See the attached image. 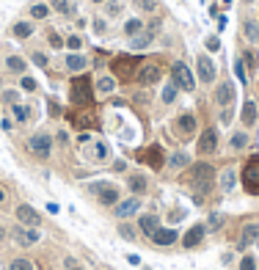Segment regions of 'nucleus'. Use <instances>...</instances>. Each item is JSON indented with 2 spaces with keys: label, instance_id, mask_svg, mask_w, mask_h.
<instances>
[{
  "label": "nucleus",
  "instance_id": "19",
  "mask_svg": "<svg viewBox=\"0 0 259 270\" xmlns=\"http://www.w3.org/2000/svg\"><path fill=\"white\" fill-rule=\"evenodd\" d=\"M240 119H243V127H254L257 124V119H259V108H257V102H248L243 105V113H240Z\"/></svg>",
  "mask_w": 259,
  "mask_h": 270
},
{
  "label": "nucleus",
  "instance_id": "52",
  "mask_svg": "<svg viewBox=\"0 0 259 270\" xmlns=\"http://www.w3.org/2000/svg\"><path fill=\"white\" fill-rule=\"evenodd\" d=\"M3 130H14V121H11V119H3Z\"/></svg>",
  "mask_w": 259,
  "mask_h": 270
},
{
  "label": "nucleus",
  "instance_id": "33",
  "mask_svg": "<svg viewBox=\"0 0 259 270\" xmlns=\"http://www.w3.org/2000/svg\"><path fill=\"white\" fill-rule=\"evenodd\" d=\"M234 75L240 77V86H245L248 83V69H245V63H243V58H234Z\"/></svg>",
  "mask_w": 259,
  "mask_h": 270
},
{
  "label": "nucleus",
  "instance_id": "38",
  "mask_svg": "<svg viewBox=\"0 0 259 270\" xmlns=\"http://www.w3.org/2000/svg\"><path fill=\"white\" fill-rule=\"evenodd\" d=\"M108 157V146L102 144V141H97L94 144V154H91V160H97V163H102V160Z\"/></svg>",
  "mask_w": 259,
  "mask_h": 270
},
{
  "label": "nucleus",
  "instance_id": "40",
  "mask_svg": "<svg viewBox=\"0 0 259 270\" xmlns=\"http://www.w3.org/2000/svg\"><path fill=\"white\" fill-rule=\"evenodd\" d=\"M105 14L108 17H119L121 14V3H119V0H108V3H105Z\"/></svg>",
  "mask_w": 259,
  "mask_h": 270
},
{
  "label": "nucleus",
  "instance_id": "8",
  "mask_svg": "<svg viewBox=\"0 0 259 270\" xmlns=\"http://www.w3.org/2000/svg\"><path fill=\"white\" fill-rule=\"evenodd\" d=\"M237 99V91H234V83L231 80H221L215 89V105L218 108H231Z\"/></svg>",
  "mask_w": 259,
  "mask_h": 270
},
{
  "label": "nucleus",
  "instance_id": "53",
  "mask_svg": "<svg viewBox=\"0 0 259 270\" xmlns=\"http://www.w3.org/2000/svg\"><path fill=\"white\" fill-rule=\"evenodd\" d=\"M3 201H6V190H3V187H0V204H3Z\"/></svg>",
  "mask_w": 259,
  "mask_h": 270
},
{
  "label": "nucleus",
  "instance_id": "51",
  "mask_svg": "<svg viewBox=\"0 0 259 270\" xmlns=\"http://www.w3.org/2000/svg\"><path fill=\"white\" fill-rule=\"evenodd\" d=\"M56 138H58V144H66V141H69V132H66V130H58Z\"/></svg>",
  "mask_w": 259,
  "mask_h": 270
},
{
  "label": "nucleus",
  "instance_id": "21",
  "mask_svg": "<svg viewBox=\"0 0 259 270\" xmlns=\"http://www.w3.org/2000/svg\"><path fill=\"white\" fill-rule=\"evenodd\" d=\"M243 36H245L251 44L259 42V22L254 20V17H245V20H243Z\"/></svg>",
  "mask_w": 259,
  "mask_h": 270
},
{
  "label": "nucleus",
  "instance_id": "36",
  "mask_svg": "<svg viewBox=\"0 0 259 270\" xmlns=\"http://www.w3.org/2000/svg\"><path fill=\"white\" fill-rule=\"evenodd\" d=\"M133 6L138 8L141 14H152V11H154V6H157V3H154V0H133Z\"/></svg>",
  "mask_w": 259,
  "mask_h": 270
},
{
  "label": "nucleus",
  "instance_id": "28",
  "mask_svg": "<svg viewBox=\"0 0 259 270\" xmlns=\"http://www.w3.org/2000/svg\"><path fill=\"white\" fill-rule=\"evenodd\" d=\"M240 58H243V63H245V69H248V72H257L259 69V56H257V50H254V47L245 50Z\"/></svg>",
  "mask_w": 259,
  "mask_h": 270
},
{
  "label": "nucleus",
  "instance_id": "24",
  "mask_svg": "<svg viewBox=\"0 0 259 270\" xmlns=\"http://www.w3.org/2000/svg\"><path fill=\"white\" fill-rule=\"evenodd\" d=\"M11 119H14L17 124H28L30 121V108L28 105H22V102L11 105Z\"/></svg>",
  "mask_w": 259,
  "mask_h": 270
},
{
  "label": "nucleus",
  "instance_id": "12",
  "mask_svg": "<svg viewBox=\"0 0 259 270\" xmlns=\"http://www.w3.org/2000/svg\"><path fill=\"white\" fill-rule=\"evenodd\" d=\"M259 242V223H245L240 229V240H237V251H248L251 245Z\"/></svg>",
  "mask_w": 259,
  "mask_h": 270
},
{
  "label": "nucleus",
  "instance_id": "20",
  "mask_svg": "<svg viewBox=\"0 0 259 270\" xmlns=\"http://www.w3.org/2000/svg\"><path fill=\"white\" fill-rule=\"evenodd\" d=\"M152 42H154L152 30H141V33H135L133 39H130V50H146Z\"/></svg>",
  "mask_w": 259,
  "mask_h": 270
},
{
  "label": "nucleus",
  "instance_id": "10",
  "mask_svg": "<svg viewBox=\"0 0 259 270\" xmlns=\"http://www.w3.org/2000/svg\"><path fill=\"white\" fill-rule=\"evenodd\" d=\"M17 221H20V226H30V229H39L42 226V215L36 212L30 204H20V207L14 210Z\"/></svg>",
  "mask_w": 259,
  "mask_h": 270
},
{
  "label": "nucleus",
  "instance_id": "37",
  "mask_svg": "<svg viewBox=\"0 0 259 270\" xmlns=\"http://www.w3.org/2000/svg\"><path fill=\"white\" fill-rule=\"evenodd\" d=\"M119 235L124 237V240H135V237H138V232H135V226H130L127 221H121L119 223Z\"/></svg>",
  "mask_w": 259,
  "mask_h": 270
},
{
  "label": "nucleus",
  "instance_id": "49",
  "mask_svg": "<svg viewBox=\"0 0 259 270\" xmlns=\"http://www.w3.org/2000/svg\"><path fill=\"white\" fill-rule=\"evenodd\" d=\"M105 28H108V22L102 20V17H97V20H94V30H97V33H105Z\"/></svg>",
  "mask_w": 259,
  "mask_h": 270
},
{
  "label": "nucleus",
  "instance_id": "2",
  "mask_svg": "<svg viewBox=\"0 0 259 270\" xmlns=\"http://www.w3.org/2000/svg\"><path fill=\"white\" fill-rule=\"evenodd\" d=\"M28 152L33 154L36 160H47L53 154V135L47 132H33L28 138Z\"/></svg>",
  "mask_w": 259,
  "mask_h": 270
},
{
  "label": "nucleus",
  "instance_id": "41",
  "mask_svg": "<svg viewBox=\"0 0 259 270\" xmlns=\"http://www.w3.org/2000/svg\"><path fill=\"white\" fill-rule=\"evenodd\" d=\"M240 270H257V256L245 254L243 259H240Z\"/></svg>",
  "mask_w": 259,
  "mask_h": 270
},
{
  "label": "nucleus",
  "instance_id": "57",
  "mask_svg": "<svg viewBox=\"0 0 259 270\" xmlns=\"http://www.w3.org/2000/svg\"><path fill=\"white\" fill-rule=\"evenodd\" d=\"M257 108H259V105H257Z\"/></svg>",
  "mask_w": 259,
  "mask_h": 270
},
{
  "label": "nucleus",
  "instance_id": "46",
  "mask_svg": "<svg viewBox=\"0 0 259 270\" xmlns=\"http://www.w3.org/2000/svg\"><path fill=\"white\" fill-rule=\"evenodd\" d=\"M20 86H22V91H36V80H33V77H28V75H22Z\"/></svg>",
  "mask_w": 259,
  "mask_h": 270
},
{
  "label": "nucleus",
  "instance_id": "6",
  "mask_svg": "<svg viewBox=\"0 0 259 270\" xmlns=\"http://www.w3.org/2000/svg\"><path fill=\"white\" fill-rule=\"evenodd\" d=\"M243 185L248 193H259V157H251L243 168Z\"/></svg>",
  "mask_w": 259,
  "mask_h": 270
},
{
  "label": "nucleus",
  "instance_id": "1",
  "mask_svg": "<svg viewBox=\"0 0 259 270\" xmlns=\"http://www.w3.org/2000/svg\"><path fill=\"white\" fill-rule=\"evenodd\" d=\"M171 80L176 83V89L179 91H196V75L188 69V63L185 61H176L174 66H171Z\"/></svg>",
  "mask_w": 259,
  "mask_h": 270
},
{
  "label": "nucleus",
  "instance_id": "5",
  "mask_svg": "<svg viewBox=\"0 0 259 270\" xmlns=\"http://www.w3.org/2000/svg\"><path fill=\"white\" fill-rule=\"evenodd\" d=\"M196 152L199 154H215L218 152V130L215 127H204L201 135L196 141Z\"/></svg>",
  "mask_w": 259,
  "mask_h": 270
},
{
  "label": "nucleus",
  "instance_id": "15",
  "mask_svg": "<svg viewBox=\"0 0 259 270\" xmlns=\"http://www.w3.org/2000/svg\"><path fill=\"white\" fill-rule=\"evenodd\" d=\"M174 127L182 138H190V135L196 132V116H193V113H182V116L174 121Z\"/></svg>",
  "mask_w": 259,
  "mask_h": 270
},
{
  "label": "nucleus",
  "instance_id": "25",
  "mask_svg": "<svg viewBox=\"0 0 259 270\" xmlns=\"http://www.w3.org/2000/svg\"><path fill=\"white\" fill-rule=\"evenodd\" d=\"M234 185H237V171H234V168H226V171L221 174V190H224V193H231Z\"/></svg>",
  "mask_w": 259,
  "mask_h": 270
},
{
  "label": "nucleus",
  "instance_id": "31",
  "mask_svg": "<svg viewBox=\"0 0 259 270\" xmlns=\"http://www.w3.org/2000/svg\"><path fill=\"white\" fill-rule=\"evenodd\" d=\"M30 17H33V20H47V17H50V6H47V3H33V6H30Z\"/></svg>",
  "mask_w": 259,
  "mask_h": 270
},
{
  "label": "nucleus",
  "instance_id": "44",
  "mask_svg": "<svg viewBox=\"0 0 259 270\" xmlns=\"http://www.w3.org/2000/svg\"><path fill=\"white\" fill-rule=\"evenodd\" d=\"M3 102H6V105H17V102H20V91H3Z\"/></svg>",
  "mask_w": 259,
  "mask_h": 270
},
{
  "label": "nucleus",
  "instance_id": "43",
  "mask_svg": "<svg viewBox=\"0 0 259 270\" xmlns=\"http://www.w3.org/2000/svg\"><path fill=\"white\" fill-rule=\"evenodd\" d=\"M231 119H234V105H231V108H224V111H221V124H231Z\"/></svg>",
  "mask_w": 259,
  "mask_h": 270
},
{
  "label": "nucleus",
  "instance_id": "4",
  "mask_svg": "<svg viewBox=\"0 0 259 270\" xmlns=\"http://www.w3.org/2000/svg\"><path fill=\"white\" fill-rule=\"evenodd\" d=\"M88 190H91V193H97V199H99V204H102V207H116V204L121 201L119 199V190H116L113 185H108V182H94Z\"/></svg>",
  "mask_w": 259,
  "mask_h": 270
},
{
  "label": "nucleus",
  "instance_id": "27",
  "mask_svg": "<svg viewBox=\"0 0 259 270\" xmlns=\"http://www.w3.org/2000/svg\"><path fill=\"white\" fill-rule=\"evenodd\" d=\"M168 166L174 168V171H179V168H188V166H190V154H185V152H174L171 157H168Z\"/></svg>",
  "mask_w": 259,
  "mask_h": 270
},
{
  "label": "nucleus",
  "instance_id": "30",
  "mask_svg": "<svg viewBox=\"0 0 259 270\" xmlns=\"http://www.w3.org/2000/svg\"><path fill=\"white\" fill-rule=\"evenodd\" d=\"M248 132H231V138H229V146L231 149H245L248 146Z\"/></svg>",
  "mask_w": 259,
  "mask_h": 270
},
{
  "label": "nucleus",
  "instance_id": "54",
  "mask_svg": "<svg viewBox=\"0 0 259 270\" xmlns=\"http://www.w3.org/2000/svg\"><path fill=\"white\" fill-rule=\"evenodd\" d=\"M3 240H6V229L0 226V242H3Z\"/></svg>",
  "mask_w": 259,
  "mask_h": 270
},
{
  "label": "nucleus",
  "instance_id": "17",
  "mask_svg": "<svg viewBox=\"0 0 259 270\" xmlns=\"http://www.w3.org/2000/svg\"><path fill=\"white\" fill-rule=\"evenodd\" d=\"M204 235H207V223H196V226L185 235L182 245H185V248H193V245H199V242L204 240Z\"/></svg>",
  "mask_w": 259,
  "mask_h": 270
},
{
  "label": "nucleus",
  "instance_id": "9",
  "mask_svg": "<svg viewBox=\"0 0 259 270\" xmlns=\"http://www.w3.org/2000/svg\"><path fill=\"white\" fill-rule=\"evenodd\" d=\"M141 210V196H130V199H121L116 207H113V215L119 218V221H127V218H133L138 215Z\"/></svg>",
  "mask_w": 259,
  "mask_h": 270
},
{
  "label": "nucleus",
  "instance_id": "42",
  "mask_svg": "<svg viewBox=\"0 0 259 270\" xmlns=\"http://www.w3.org/2000/svg\"><path fill=\"white\" fill-rule=\"evenodd\" d=\"M66 47H69L72 53H80V47H83V39H80V36H69V39H66Z\"/></svg>",
  "mask_w": 259,
  "mask_h": 270
},
{
  "label": "nucleus",
  "instance_id": "55",
  "mask_svg": "<svg viewBox=\"0 0 259 270\" xmlns=\"http://www.w3.org/2000/svg\"><path fill=\"white\" fill-rule=\"evenodd\" d=\"M94 6H102V3H108V0H91Z\"/></svg>",
  "mask_w": 259,
  "mask_h": 270
},
{
  "label": "nucleus",
  "instance_id": "7",
  "mask_svg": "<svg viewBox=\"0 0 259 270\" xmlns=\"http://www.w3.org/2000/svg\"><path fill=\"white\" fill-rule=\"evenodd\" d=\"M196 75H199V83H207V86L215 80L218 69H215V63H212V58L207 56V53H201V56L196 58Z\"/></svg>",
  "mask_w": 259,
  "mask_h": 270
},
{
  "label": "nucleus",
  "instance_id": "14",
  "mask_svg": "<svg viewBox=\"0 0 259 270\" xmlns=\"http://www.w3.org/2000/svg\"><path fill=\"white\" fill-rule=\"evenodd\" d=\"M160 66L157 63H146V66H141L138 72V83L141 86H154V83H160Z\"/></svg>",
  "mask_w": 259,
  "mask_h": 270
},
{
  "label": "nucleus",
  "instance_id": "23",
  "mask_svg": "<svg viewBox=\"0 0 259 270\" xmlns=\"http://www.w3.org/2000/svg\"><path fill=\"white\" fill-rule=\"evenodd\" d=\"M6 69L14 72V75H25V72H28V61H25L22 56H8L6 58Z\"/></svg>",
  "mask_w": 259,
  "mask_h": 270
},
{
  "label": "nucleus",
  "instance_id": "13",
  "mask_svg": "<svg viewBox=\"0 0 259 270\" xmlns=\"http://www.w3.org/2000/svg\"><path fill=\"white\" fill-rule=\"evenodd\" d=\"M149 240L154 242V245H160V248H166V245H174L176 240H179V232L176 229H168V226H160L157 232H154Z\"/></svg>",
  "mask_w": 259,
  "mask_h": 270
},
{
  "label": "nucleus",
  "instance_id": "18",
  "mask_svg": "<svg viewBox=\"0 0 259 270\" xmlns=\"http://www.w3.org/2000/svg\"><path fill=\"white\" fill-rule=\"evenodd\" d=\"M138 226H141V232H144V235L146 237H152L154 232H157V229H160V218H157V215H141L138 218Z\"/></svg>",
  "mask_w": 259,
  "mask_h": 270
},
{
  "label": "nucleus",
  "instance_id": "35",
  "mask_svg": "<svg viewBox=\"0 0 259 270\" xmlns=\"http://www.w3.org/2000/svg\"><path fill=\"white\" fill-rule=\"evenodd\" d=\"M176 94H179V89H176V83L171 80V83H168L166 89H163V102H166V105H171V102L176 99Z\"/></svg>",
  "mask_w": 259,
  "mask_h": 270
},
{
  "label": "nucleus",
  "instance_id": "16",
  "mask_svg": "<svg viewBox=\"0 0 259 270\" xmlns=\"http://www.w3.org/2000/svg\"><path fill=\"white\" fill-rule=\"evenodd\" d=\"M127 187H130V193H133V196H144V193L149 190L146 174H130V180H127Z\"/></svg>",
  "mask_w": 259,
  "mask_h": 270
},
{
  "label": "nucleus",
  "instance_id": "45",
  "mask_svg": "<svg viewBox=\"0 0 259 270\" xmlns=\"http://www.w3.org/2000/svg\"><path fill=\"white\" fill-rule=\"evenodd\" d=\"M207 50H210V53H218V50H221V39H218V36H207Z\"/></svg>",
  "mask_w": 259,
  "mask_h": 270
},
{
  "label": "nucleus",
  "instance_id": "29",
  "mask_svg": "<svg viewBox=\"0 0 259 270\" xmlns=\"http://www.w3.org/2000/svg\"><path fill=\"white\" fill-rule=\"evenodd\" d=\"M97 91H99V94H111V91H116V77L102 75V77L97 80Z\"/></svg>",
  "mask_w": 259,
  "mask_h": 270
},
{
  "label": "nucleus",
  "instance_id": "50",
  "mask_svg": "<svg viewBox=\"0 0 259 270\" xmlns=\"http://www.w3.org/2000/svg\"><path fill=\"white\" fill-rule=\"evenodd\" d=\"M50 47H56V50L63 47V42H61V36L58 33H50Z\"/></svg>",
  "mask_w": 259,
  "mask_h": 270
},
{
  "label": "nucleus",
  "instance_id": "47",
  "mask_svg": "<svg viewBox=\"0 0 259 270\" xmlns=\"http://www.w3.org/2000/svg\"><path fill=\"white\" fill-rule=\"evenodd\" d=\"M30 58H33V63H36V66H47V63H50V58L44 56V53H39V50H36V53H33Z\"/></svg>",
  "mask_w": 259,
  "mask_h": 270
},
{
  "label": "nucleus",
  "instance_id": "22",
  "mask_svg": "<svg viewBox=\"0 0 259 270\" xmlns=\"http://www.w3.org/2000/svg\"><path fill=\"white\" fill-rule=\"evenodd\" d=\"M86 66H88V58L80 56V53H69L66 56V69L69 72H86Z\"/></svg>",
  "mask_w": 259,
  "mask_h": 270
},
{
  "label": "nucleus",
  "instance_id": "34",
  "mask_svg": "<svg viewBox=\"0 0 259 270\" xmlns=\"http://www.w3.org/2000/svg\"><path fill=\"white\" fill-rule=\"evenodd\" d=\"M141 30H144V22H141V20H135V17H133V20H127V22H124V33L130 36V39H133L135 33H141Z\"/></svg>",
  "mask_w": 259,
  "mask_h": 270
},
{
  "label": "nucleus",
  "instance_id": "3",
  "mask_svg": "<svg viewBox=\"0 0 259 270\" xmlns=\"http://www.w3.org/2000/svg\"><path fill=\"white\" fill-rule=\"evenodd\" d=\"M212 180H215V168L210 163H196V168H193V185H196L199 193H207L212 187Z\"/></svg>",
  "mask_w": 259,
  "mask_h": 270
},
{
  "label": "nucleus",
  "instance_id": "26",
  "mask_svg": "<svg viewBox=\"0 0 259 270\" xmlns=\"http://www.w3.org/2000/svg\"><path fill=\"white\" fill-rule=\"evenodd\" d=\"M11 33H14V39H30L33 36V22H14V28H11Z\"/></svg>",
  "mask_w": 259,
  "mask_h": 270
},
{
  "label": "nucleus",
  "instance_id": "56",
  "mask_svg": "<svg viewBox=\"0 0 259 270\" xmlns=\"http://www.w3.org/2000/svg\"><path fill=\"white\" fill-rule=\"evenodd\" d=\"M72 270H86V268H72Z\"/></svg>",
  "mask_w": 259,
  "mask_h": 270
},
{
  "label": "nucleus",
  "instance_id": "39",
  "mask_svg": "<svg viewBox=\"0 0 259 270\" xmlns=\"http://www.w3.org/2000/svg\"><path fill=\"white\" fill-rule=\"evenodd\" d=\"M50 6L56 8L58 14H72V3H69V0H53Z\"/></svg>",
  "mask_w": 259,
  "mask_h": 270
},
{
  "label": "nucleus",
  "instance_id": "11",
  "mask_svg": "<svg viewBox=\"0 0 259 270\" xmlns=\"http://www.w3.org/2000/svg\"><path fill=\"white\" fill-rule=\"evenodd\" d=\"M14 240H17V245H22V248H30V245H36V242L42 240V229L17 226L14 229Z\"/></svg>",
  "mask_w": 259,
  "mask_h": 270
},
{
  "label": "nucleus",
  "instance_id": "32",
  "mask_svg": "<svg viewBox=\"0 0 259 270\" xmlns=\"http://www.w3.org/2000/svg\"><path fill=\"white\" fill-rule=\"evenodd\" d=\"M8 270H36V268H33V262H30L28 256H17V259H11Z\"/></svg>",
  "mask_w": 259,
  "mask_h": 270
},
{
  "label": "nucleus",
  "instance_id": "48",
  "mask_svg": "<svg viewBox=\"0 0 259 270\" xmlns=\"http://www.w3.org/2000/svg\"><path fill=\"white\" fill-rule=\"evenodd\" d=\"M221 223H224V215L212 212V215H210V223H207V229H218V226H221Z\"/></svg>",
  "mask_w": 259,
  "mask_h": 270
}]
</instances>
